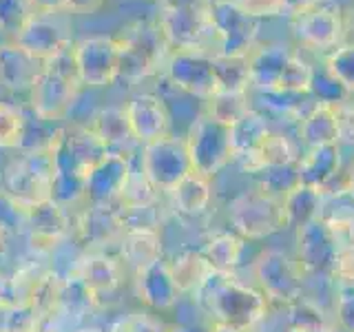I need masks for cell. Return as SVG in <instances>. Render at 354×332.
I'll return each instance as SVG.
<instances>
[{"mask_svg":"<svg viewBox=\"0 0 354 332\" xmlns=\"http://www.w3.org/2000/svg\"><path fill=\"white\" fill-rule=\"evenodd\" d=\"M33 14L31 0H0V31L14 38Z\"/></svg>","mask_w":354,"mask_h":332,"instance_id":"obj_30","label":"cell"},{"mask_svg":"<svg viewBox=\"0 0 354 332\" xmlns=\"http://www.w3.org/2000/svg\"><path fill=\"white\" fill-rule=\"evenodd\" d=\"M122 109H124L133 140L149 144L169 136V111H166L162 98L153 93H138Z\"/></svg>","mask_w":354,"mask_h":332,"instance_id":"obj_16","label":"cell"},{"mask_svg":"<svg viewBox=\"0 0 354 332\" xmlns=\"http://www.w3.org/2000/svg\"><path fill=\"white\" fill-rule=\"evenodd\" d=\"M290 29L301 47L335 51L346 42V9L339 0H313L290 16Z\"/></svg>","mask_w":354,"mask_h":332,"instance_id":"obj_4","label":"cell"},{"mask_svg":"<svg viewBox=\"0 0 354 332\" xmlns=\"http://www.w3.org/2000/svg\"><path fill=\"white\" fill-rule=\"evenodd\" d=\"M326 69L341 80V84L354 91V42H343L335 51L328 53Z\"/></svg>","mask_w":354,"mask_h":332,"instance_id":"obj_29","label":"cell"},{"mask_svg":"<svg viewBox=\"0 0 354 332\" xmlns=\"http://www.w3.org/2000/svg\"><path fill=\"white\" fill-rule=\"evenodd\" d=\"M104 5V0H66V11L71 14H95Z\"/></svg>","mask_w":354,"mask_h":332,"instance_id":"obj_39","label":"cell"},{"mask_svg":"<svg viewBox=\"0 0 354 332\" xmlns=\"http://www.w3.org/2000/svg\"><path fill=\"white\" fill-rule=\"evenodd\" d=\"M335 118H337V131L341 136H348L350 140H354V107L341 109L339 113H335Z\"/></svg>","mask_w":354,"mask_h":332,"instance_id":"obj_38","label":"cell"},{"mask_svg":"<svg viewBox=\"0 0 354 332\" xmlns=\"http://www.w3.org/2000/svg\"><path fill=\"white\" fill-rule=\"evenodd\" d=\"M51 186L53 162L49 149L22 151L16 158H11L0 173V188L27 208L51 199Z\"/></svg>","mask_w":354,"mask_h":332,"instance_id":"obj_3","label":"cell"},{"mask_svg":"<svg viewBox=\"0 0 354 332\" xmlns=\"http://www.w3.org/2000/svg\"><path fill=\"white\" fill-rule=\"evenodd\" d=\"M62 284H64V275L55 270H44L36 279V284L31 286L27 304L42 319V324H49L55 317H60Z\"/></svg>","mask_w":354,"mask_h":332,"instance_id":"obj_21","label":"cell"},{"mask_svg":"<svg viewBox=\"0 0 354 332\" xmlns=\"http://www.w3.org/2000/svg\"><path fill=\"white\" fill-rule=\"evenodd\" d=\"M191 166L197 173H210L230 151V127L213 118H202L193 124L186 142Z\"/></svg>","mask_w":354,"mask_h":332,"instance_id":"obj_13","label":"cell"},{"mask_svg":"<svg viewBox=\"0 0 354 332\" xmlns=\"http://www.w3.org/2000/svg\"><path fill=\"white\" fill-rule=\"evenodd\" d=\"M109 332H155V326L144 315H129L118 319Z\"/></svg>","mask_w":354,"mask_h":332,"instance_id":"obj_36","label":"cell"},{"mask_svg":"<svg viewBox=\"0 0 354 332\" xmlns=\"http://www.w3.org/2000/svg\"><path fill=\"white\" fill-rule=\"evenodd\" d=\"M27 136V116L20 107L0 100V149H22Z\"/></svg>","mask_w":354,"mask_h":332,"instance_id":"obj_26","label":"cell"},{"mask_svg":"<svg viewBox=\"0 0 354 332\" xmlns=\"http://www.w3.org/2000/svg\"><path fill=\"white\" fill-rule=\"evenodd\" d=\"M14 42L42 64L71 51L73 47L71 31L58 14H33L14 36Z\"/></svg>","mask_w":354,"mask_h":332,"instance_id":"obj_10","label":"cell"},{"mask_svg":"<svg viewBox=\"0 0 354 332\" xmlns=\"http://www.w3.org/2000/svg\"><path fill=\"white\" fill-rule=\"evenodd\" d=\"M206 16L213 29L217 51L221 55H248L257 47L261 20L248 16L235 0H210Z\"/></svg>","mask_w":354,"mask_h":332,"instance_id":"obj_5","label":"cell"},{"mask_svg":"<svg viewBox=\"0 0 354 332\" xmlns=\"http://www.w3.org/2000/svg\"><path fill=\"white\" fill-rule=\"evenodd\" d=\"M308 91L317 93L324 102H335V100H339L348 93V89L343 86L341 80H337V77L324 66V69H319V71L313 69V80H310Z\"/></svg>","mask_w":354,"mask_h":332,"instance_id":"obj_33","label":"cell"},{"mask_svg":"<svg viewBox=\"0 0 354 332\" xmlns=\"http://www.w3.org/2000/svg\"><path fill=\"white\" fill-rule=\"evenodd\" d=\"M120 40V75L136 82L151 75L164 62L166 44L158 25H136Z\"/></svg>","mask_w":354,"mask_h":332,"instance_id":"obj_7","label":"cell"},{"mask_svg":"<svg viewBox=\"0 0 354 332\" xmlns=\"http://www.w3.org/2000/svg\"><path fill=\"white\" fill-rule=\"evenodd\" d=\"M131 171V158L122 153H106L84 177L86 206H113Z\"/></svg>","mask_w":354,"mask_h":332,"instance_id":"obj_14","label":"cell"},{"mask_svg":"<svg viewBox=\"0 0 354 332\" xmlns=\"http://www.w3.org/2000/svg\"><path fill=\"white\" fill-rule=\"evenodd\" d=\"M153 191H155V186L149 182V177L142 173V169H133L131 166L129 177L118 197V206L120 208H147L153 202Z\"/></svg>","mask_w":354,"mask_h":332,"instance_id":"obj_27","label":"cell"},{"mask_svg":"<svg viewBox=\"0 0 354 332\" xmlns=\"http://www.w3.org/2000/svg\"><path fill=\"white\" fill-rule=\"evenodd\" d=\"M210 0H160L162 9H206Z\"/></svg>","mask_w":354,"mask_h":332,"instance_id":"obj_41","label":"cell"},{"mask_svg":"<svg viewBox=\"0 0 354 332\" xmlns=\"http://www.w3.org/2000/svg\"><path fill=\"white\" fill-rule=\"evenodd\" d=\"M5 252H7V237L0 232V259L5 257Z\"/></svg>","mask_w":354,"mask_h":332,"instance_id":"obj_45","label":"cell"},{"mask_svg":"<svg viewBox=\"0 0 354 332\" xmlns=\"http://www.w3.org/2000/svg\"><path fill=\"white\" fill-rule=\"evenodd\" d=\"M337 133V118L328 107L317 109L306 122V136L315 140H330Z\"/></svg>","mask_w":354,"mask_h":332,"instance_id":"obj_34","label":"cell"},{"mask_svg":"<svg viewBox=\"0 0 354 332\" xmlns=\"http://www.w3.org/2000/svg\"><path fill=\"white\" fill-rule=\"evenodd\" d=\"M109 151L91 127L71 124L53 131L49 155L53 162L51 199L64 208L84 199V177Z\"/></svg>","mask_w":354,"mask_h":332,"instance_id":"obj_1","label":"cell"},{"mask_svg":"<svg viewBox=\"0 0 354 332\" xmlns=\"http://www.w3.org/2000/svg\"><path fill=\"white\" fill-rule=\"evenodd\" d=\"M75 332H102V330H97V328H80V330H75Z\"/></svg>","mask_w":354,"mask_h":332,"instance_id":"obj_46","label":"cell"},{"mask_svg":"<svg viewBox=\"0 0 354 332\" xmlns=\"http://www.w3.org/2000/svg\"><path fill=\"white\" fill-rule=\"evenodd\" d=\"M69 210L55 199H44L27 208V241L36 252H51L71 235Z\"/></svg>","mask_w":354,"mask_h":332,"instance_id":"obj_12","label":"cell"},{"mask_svg":"<svg viewBox=\"0 0 354 332\" xmlns=\"http://www.w3.org/2000/svg\"><path fill=\"white\" fill-rule=\"evenodd\" d=\"M31 7L36 14H62L66 11V0H31Z\"/></svg>","mask_w":354,"mask_h":332,"instance_id":"obj_40","label":"cell"},{"mask_svg":"<svg viewBox=\"0 0 354 332\" xmlns=\"http://www.w3.org/2000/svg\"><path fill=\"white\" fill-rule=\"evenodd\" d=\"M120 255L127 264L136 266V270L158 261V237L151 228H127L120 237Z\"/></svg>","mask_w":354,"mask_h":332,"instance_id":"obj_23","label":"cell"},{"mask_svg":"<svg viewBox=\"0 0 354 332\" xmlns=\"http://www.w3.org/2000/svg\"><path fill=\"white\" fill-rule=\"evenodd\" d=\"M9 326V306H0V332H7Z\"/></svg>","mask_w":354,"mask_h":332,"instance_id":"obj_44","label":"cell"},{"mask_svg":"<svg viewBox=\"0 0 354 332\" xmlns=\"http://www.w3.org/2000/svg\"><path fill=\"white\" fill-rule=\"evenodd\" d=\"M69 275H75L93 293L97 302H102L104 297L118 290L122 282V261L106 250L86 252Z\"/></svg>","mask_w":354,"mask_h":332,"instance_id":"obj_18","label":"cell"},{"mask_svg":"<svg viewBox=\"0 0 354 332\" xmlns=\"http://www.w3.org/2000/svg\"><path fill=\"white\" fill-rule=\"evenodd\" d=\"M100 308V302L93 293L77 279L75 275H64L62 284V299H60V315L66 317H84Z\"/></svg>","mask_w":354,"mask_h":332,"instance_id":"obj_25","label":"cell"},{"mask_svg":"<svg viewBox=\"0 0 354 332\" xmlns=\"http://www.w3.org/2000/svg\"><path fill=\"white\" fill-rule=\"evenodd\" d=\"M88 127H91V131L100 138V142L104 144V149L109 153L124 155V144L133 140L124 109H118V107L97 111L93 118V124H88Z\"/></svg>","mask_w":354,"mask_h":332,"instance_id":"obj_22","label":"cell"},{"mask_svg":"<svg viewBox=\"0 0 354 332\" xmlns=\"http://www.w3.org/2000/svg\"><path fill=\"white\" fill-rule=\"evenodd\" d=\"M310 80H313V66L301 60V55L295 53L283 69L279 91H308Z\"/></svg>","mask_w":354,"mask_h":332,"instance_id":"obj_32","label":"cell"},{"mask_svg":"<svg viewBox=\"0 0 354 332\" xmlns=\"http://www.w3.org/2000/svg\"><path fill=\"white\" fill-rule=\"evenodd\" d=\"M140 169L155 188H173L188 173H193L186 142L164 136L155 142L144 144Z\"/></svg>","mask_w":354,"mask_h":332,"instance_id":"obj_9","label":"cell"},{"mask_svg":"<svg viewBox=\"0 0 354 332\" xmlns=\"http://www.w3.org/2000/svg\"><path fill=\"white\" fill-rule=\"evenodd\" d=\"M158 31L166 49L175 51H206L213 38V29L206 9H162Z\"/></svg>","mask_w":354,"mask_h":332,"instance_id":"obj_8","label":"cell"},{"mask_svg":"<svg viewBox=\"0 0 354 332\" xmlns=\"http://www.w3.org/2000/svg\"><path fill=\"white\" fill-rule=\"evenodd\" d=\"M42 62L20 49L16 42H3L0 44V86L11 93L27 91L36 80Z\"/></svg>","mask_w":354,"mask_h":332,"instance_id":"obj_19","label":"cell"},{"mask_svg":"<svg viewBox=\"0 0 354 332\" xmlns=\"http://www.w3.org/2000/svg\"><path fill=\"white\" fill-rule=\"evenodd\" d=\"M166 77L182 91L197 98H213L217 80L213 69V53L206 51H175L164 64Z\"/></svg>","mask_w":354,"mask_h":332,"instance_id":"obj_11","label":"cell"},{"mask_svg":"<svg viewBox=\"0 0 354 332\" xmlns=\"http://www.w3.org/2000/svg\"><path fill=\"white\" fill-rule=\"evenodd\" d=\"M346 42H354V7L346 11Z\"/></svg>","mask_w":354,"mask_h":332,"instance_id":"obj_43","label":"cell"},{"mask_svg":"<svg viewBox=\"0 0 354 332\" xmlns=\"http://www.w3.org/2000/svg\"><path fill=\"white\" fill-rule=\"evenodd\" d=\"M283 3V7H286V11H288V18H290L295 11H299L301 7H306L308 3H313V0H281Z\"/></svg>","mask_w":354,"mask_h":332,"instance_id":"obj_42","label":"cell"},{"mask_svg":"<svg viewBox=\"0 0 354 332\" xmlns=\"http://www.w3.org/2000/svg\"><path fill=\"white\" fill-rule=\"evenodd\" d=\"M122 232H124V221H122V210L118 204L86 206L73 224V235L77 243L91 252L104 250L111 243H118Z\"/></svg>","mask_w":354,"mask_h":332,"instance_id":"obj_15","label":"cell"},{"mask_svg":"<svg viewBox=\"0 0 354 332\" xmlns=\"http://www.w3.org/2000/svg\"><path fill=\"white\" fill-rule=\"evenodd\" d=\"M217 93H243L248 82V55L213 53Z\"/></svg>","mask_w":354,"mask_h":332,"instance_id":"obj_24","label":"cell"},{"mask_svg":"<svg viewBox=\"0 0 354 332\" xmlns=\"http://www.w3.org/2000/svg\"><path fill=\"white\" fill-rule=\"evenodd\" d=\"M295 55L283 42H263L248 53V82L263 91H279L286 64Z\"/></svg>","mask_w":354,"mask_h":332,"instance_id":"obj_17","label":"cell"},{"mask_svg":"<svg viewBox=\"0 0 354 332\" xmlns=\"http://www.w3.org/2000/svg\"><path fill=\"white\" fill-rule=\"evenodd\" d=\"M80 89L82 84L77 80L71 51H66L40 66L29 89V107L42 122L64 120L75 104Z\"/></svg>","mask_w":354,"mask_h":332,"instance_id":"obj_2","label":"cell"},{"mask_svg":"<svg viewBox=\"0 0 354 332\" xmlns=\"http://www.w3.org/2000/svg\"><path fill=\"white\" fill-rule=\"evenodd\" d=\"M36 332H55V330H51V328H49L47 324H44V326H42V328H38Z\"/></svg>","mask_w":354,"mask_h":332,"instance_id":"obj_47","label":"cell"},{"mask_svg":"<svg viewBox=\"0 0 354 332\" xmlns=\"http://www.w3.org/2000/svg\"><path fill=\"white\" fill-rule=\"evenodd\" d=\"M71 58L82 86H109L120 75V40L113 36L80 38L73 42Z\"/></svg>","mask_w":354,"mask_h":332,"instance_id":"obj_6","label":"cell"},{"mask_svg":"<svg viewBox=\"0 0 354 332\" xmlns=\"http://www.w3.org/2000/svg\"><path fill=\"white\" fill-rule=\"evenodd\" d=\"M235 5L257 20L288 16V11H286L281 0H235Z\"/></svg>","mask_w":354,"mask_h":332,"instance_id":"obj_35","label":"cell"},{"mask_svg":"<svg viewBox=\"0 0 354 332\" xmlns=\"http://www.w3.org/2000/svg\"><path fill=\"white\" fill-rule=\"evenodd\" d=\"M27 228V206L0 188V232L9 239L11 235L25 232Z\"/></svg>","mask_w":354,"mask_h":332,"instance_id":"obj_28","label":"cell"},{"mask_svg":"<svg viewBox=\"0 0 354 332\" xmlns=\"http://www.w3.org/2000/svg\"><path fill=\"white\" fill-rule=\"evenodd\" d=\"M14 304H22L16 290L14 277L0 273V306H14Z\"/></svg>","mask_w":354,"mask_h":332,"instance_id":"obj_37","label":"cell"},{"mask_svg":"<svg viewBox=\"0 0 354 332\" xmlns=\"http://www.w3.org/2000/svg\"><path fill=\"white\" fill-rule=\"evenodd\" d=\"M210 104H213V116L210 118L226 127H232L243 113H246L243 93H215L210 98Z\"/></svg>","mask_w":354,"mask_h":332,"instance_id":"obj_31","label":"cell"},{"mask_svg":"<svg viewBox=\"0 0 354 332\" xmlns=\"http://www.w3.org/2000/svg\"><path fill=\"white\" fill-rule=\"evenodd\" d=\"M136 293L140 302L153 308H164L175 295V279L160 261H153L136 273Z\"/></svg>","mask_w":354,"mask_h":332,"instance_id":"obj_20","label":"cell"}]
</instances>
